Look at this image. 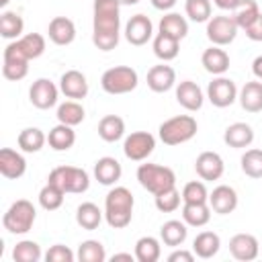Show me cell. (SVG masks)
Masks as SVG:
<instances>
[{
	"label": "cell",
	"mask_w": 262,
	"mask_h": 262,
	"mask_svg": "<svg viewBox=\"0 0 262 262\" xmlns=\"http://www.w3.org/2000/svg\"><path fill=\"white\" fill-rule=\"evenodd\" d=\"M63 196H66V192H63L59 186L47 182V184L39 190V205H41L45 211H55V209H59V207L63 205Z\"/></svg>",
	"instance_id": "obj_41"
},
{
	"label": "cell",
	"mask_w": 262,
	"mask_h": 262,
	"mask_svg": "<svg viewBox=\"0 0 262 262\" xmlns=\"http://www.w3.org/2000/svg\"><path fill=\"white\" fill-rule=\"evenodd\" d=\"M98 135L106 143H115L125 135V121L119 115H104L98 123Z\"/></svg>",
	"instance_id": "obj_30"
},
{
	"label": "cell",
	"mask_w": 262,
	"mask_h": 262,
	"mask_svg": "<svg viewBox=\"0 0 262 262\" xmlns=\"http://www.w3.org/2000/svg\"><path fill=\"white\" fill-rule=\"evenodd\" d=\"M59 90L66 94V98L82 100L88 94V80L80 70H68L59 78Z\"/></svg>",
	"instance_id": "obj_15"
},
{
	"label": "cell",
	"mask_w": 262,
	"mask_h": 262,
	"mask_svg": "<svg viewBox=\"0 0 262 262\" xmlns=\"http://www.w3.org/2000/svg\"><path fill=\"white\" fill-rule=\"evenodd\" d=\"M176 102L182 108L190 111V113L199 111L203 106V102H205V96H203L201 86L196 82H192V80H182L176 86Z\"/></svg>",
	"instance_id": "obj_19"
},
{
	"label": "cell",
	"mask_w": 262,
	"mask_h": 262,
	"mask_svg": "<svg viewBox=\"0 0 262 262\" xmlns=\"http://www.w3.org/2000/svg\"><path fill=\"white\" fill-rule=\"evenodd\" d=\"M186 235H188L186 223L180 221V219H170V221H166V223L160 227V239H162L166 246H170V248L182 246L184 239H186Z\"/></svg>",
	"instance_id": "obj_29"
},
{
	"label": "cell",
	"mask_w": 262,
	"mask_h": 262,
	"mask_svg": "<svg viewBox=\"0 0 262 262\" xmlns=\"http://www.w3.org/2000/svg\"><path fill=\"white\" fill-rule=\"evenodd\" d=\"M162 256L160 239L154 235H143L135 242V260L139 262H158Z\"/></svg>",
	"instance_id": "obj_32"
},
{
	"label": "cell",
	"mask_w": 262,
	"mask_h": 262,
	"mask_svg": "<svg viewBox=\"0 0 262 262\" xmlns=\"http://www.w3.org/2000/svg\"><path fill=\"white\" fill-rule=\"evenodd\" d=\"M237 94H239V90H237L235 82L231 78H225V76H217L207 86V98L217 108L231 106L237 100Z\"/></svg>",
	"instance_id": "obj_10"
},
{
	"label": "cell",
	"mask_w": 262,
	"mask_h": 262,
	"mask_svg": "<svg viewBox=\"0 0 262 262\" xmlns=\"http://www.w3.org/2000/svg\"><path fill=\"white\" fill-rule=\"evenodd\" d=\"M182 203H209V190L203 180H190L182 188Z\"/></svg>",
	"instance_id": "obj_46"
},
{
	"label": "cell",
	"mask_w": 262,
	"mask_h": 262,
	"mask_svg": "<svg viewBox=\"0 0 262 262\" xmlns=\"http://www.w3.org/2000/svg\"><path fill=\"white\" fill-rule=\"evenodd\" d=\"M102 215H104V213L98 209V205H94V203H90V201L82 203V205L76 209V221H78V225H80L82 229H88V231H92V229H96V227L100 225Z\"/></svg>",
	"instance_id": "obj_36"
},
{
	"label": "cell",
	"mask_w": 262,
	"mask_h": 262,
	"mask_svg": "<svg viewBox=\"0 0 262 262\" xmlns=\"http://www.w3.org/2000/svg\"><path fill=\"white\" fill-rule=\"evenodd\" d=\"M201 63L203 68L213 74V76H223L229 70V55L225 49H221L219 45H211L209 49L203 51L201 55Z\"/></svg>",
	"instance_id": "obj_21"
},
{
	"label": "cell",
	"mask_w": 262,
	"mask_h": 262,
	"mask_svg": "<svg viewBox=\"0 0 262 262\" xmlns=\"http://www.w3.org/2000/svg\"><path fill=\"white\" fill-rule=\"evenodd\" d=\"M35 217H37L35 205L31 201H27V199H18L6 209L4 217H2V225H4V229L8 233L23 235L33 227Z\"/></svg>",
	"instance_id": "obj_6"
},
{
	"label": "cell",
	"mask_w": 262,
	"mask_h": 262,
	"mask_svg": "<svg viewBox=\"0 0 262 262\" xmlns=\"http://www.w3.org/2000/svg\"><path fill=\"white\" fill-rule=\"evenodd\" d=\"M192 260H194V252L188 250H174L168 256V262H192Z\"/></svg>",
	"instance_id": "obj_49"
},
{
	"label": "cell",
	"mask_w": 262,
	"mask_h": 262,
	"mask_svg": "<svg viewBox=\"0 0 262 262\" xmlns=\"http://www.w3.org/2000/svg\"><path fill=\"white\" fill-rule=\"evenodd\" d=\"M211 219L209 203H184L182 205V221L190 227H203Z\"/></svg>",
	"instance_id": "obj_28"
},
{
	"label": "cell",
	"mask_w": 262,
	"mask_h": 262,
	"mask_svg": "<svg viewBox=\"0 0 262 262\" xmlns=\"http://www.w3.org/2000/svg\"><path fill=\"white\" fill-rule=\"evenodd\" d=\"M76 258L80 262H104L106 260V252H104V246L98 239H86V242H82L78 246Z\"/></svg>",
	"instance_id": "obj_40"
},
{
	"label": "cell",
	"mask_w": 262,
	"mask_h": 262,
	"mask_svg": "<svg viewBox=\"0 0 262 262\" xmlns=\"http://www.w3.org/2000/svg\"><path fill=\"white\" fill-rule=\"evenodd\" d=\"M137 84H139V76L131 66L108 68L100 78V86L108 94H127L131 90H135Z\"/></svg>",
	"instance_id": "obj_7"
},
{
	"label": "cell",
	"mask_w": 262,
	"mask_h": 262,
	"mask_svg": "<svg viewBox=\"0 0 262 262\" xmlns=\"http://www.w3.org/2000/svg\"><path fill=\"white\" fill-rule=\"evenodd\" d=\"M27 172V160L12 147L0 149V174L8 180H16Z\"/></svg>",
	"instance_id": "obj_18"
},
{
	"label": "cell",
	"mask_w": 262,
	"mask_h": 262,
	"mask_svg": "<svg viewBox=\"0 0 262 262\" xmlns=\"http://www.w3.org/2000/svg\"><path fill=\"white\" fill-rule=\"evenodd\" d=\"M47 143H49V147L55 149V151H68V149L76 143V131H74V127L63 125V123H57V125L49 131Z\"/></svg>",
	"instance_id": "obj_27"
},
{
	"label": "cell",
	"mask_w": 262,
	"mask_h": 262,
	"mask_svg": "<svg viewBox=\"0 0 262 262\" xmlns=\"http://www.w3.org/2000/svg\"><path fill=\"white\" fill-rule=\"evenodd\" d=\"M180 201H182V194L176 190V186L164 190V192H158L154 194V203H156V209L162 211V213H172L180 207Z\"/></svg>",
	"instance_id": "obj_45"
},
{
	"label": "cell",
	"mask_w": 262,
	"mask_h": 262,
	"mask_svg": "<svg viewBox=\"0 0 262 262\" xmlns=\"http://www.w3.org/2000/svg\"><path fill=\"white\" fill-rule=\"evenodd\" d=\"M57 96H59V88L49 78H39L29 88V100L39 111H47V108L55 106Z\"/></svg>",
	"instance_id": "obj_12"
},
{
	"label": "cell",
	"mask_w": 262,
	"mask_h": 262,
	"mask_svg": "<svg viewBox=\"0 0 262 262\" xmlns=\"http://www.w3.org/2000/svg\"><path fill=\"white\" fill-rule=\"evenodd\" d=\"M121 2V6H133V4H137L139 0H119Z\"/></svg>",
	"instance_id": "obj_54"
},
{
	"label": "cell",
	"mask_w": 262,
	"mask_h": 262,
	"mask_svg": "<svg viewBox=\"0 0 262 262\" xmlns=\"http://www.w3.org/2000/svg\"><path fill=\"white\" fill-rule=\"evenodd\" d=\"M137 180L151 194H158V192H164V190L176 186V174H174L172 168L160 166V164H149V162L147 164H139Z\"/></svg>",
	"instance_id": "obj_4"
},
{
	"label": "cell",
	"mask_w": 262,
	"mask_h": 262,
	"mask_svg": "<svg viewBox=\"0 0 262 262\" xmlns=\"http://www.w3.org/2000/svg\"><path fill=\"white\" fill-rule=\"evenodd\" d=\"M135 199L127 186H115L104 199V219L113 229H123L131 223Z\"/></svg>",
	"instance_id": "obj_2"
},
{
	"label": "cell",
	"mask_w": 262,
	"mask_h": 262,
	"mask_svg": "<svg viewBox=\"0 0 262 262\" xmlns=\"http://www.w3.org/2000/svg\"><path fill=\"white\" fill-rule=\"evenodd\" d=\"M121 174H123V168L117 158L104 156V158H98L94 164V178L104 186H113L121 178Z\"/></svg>",
	"instance_id": "obj_23"
},
{
	"label": "cell",
	"mask_w": 262,
	"mask_h": 262,
	"mask_svg": "<svg viewBox=\"0 0 262 262\" xmlns=\"http://www.w3.org/2000/svg\"><path fill=\"white\" fill-rule=\"evenodd\" d=\"M213 4L217 6V8H221V10H233L237 4H239V0H213Z\"/></svg>",
	"instance_id": "obj_51"
},
{
	"label": "cell",
	"mask_w": 262,
	"mask_h": 262,
	"mask_svg": "<svg viewBox=\"0 0 262 262\" xmlns=\"http://www.w3.org/2000/svg\"><path fill=\"white\" fill-rule=\"evenodd\" d=\"M221 248V237L215 233V231H201L194 242H192V252L194 256L203 258V260H209L213 258Z\"/></svg>",
	"instance_id": "obj_26"
},
{
	"label": "cell",
	"mask_w": 262,
	"mask_h": 262,
	"mask_svg": "<svg viewBox=\"0 0 262 262\" xmlns=\"http://www.w3.org/2000/svg\"><path fill=\"white\" fill-rule=\"evenodd\" d=\"M209 205L213 213L229 215L237 207V192L227 184H219L213 188V192H209Z\"/></svg>",
	"instance_id": "obj_17"
},
{
	"label": "cell",
	"mask_w": 262,
	"mask_h": 262,
	"mask_svg": "<svg viewBox=\"0 0 262 262\" xmlns=\"http://www.w3.org/2000/svg\"><path fill=\"white\" fill-rule=\"evenodd\" d=\"M55 117H57L59 123L70 125V127H76V125H80L84 121L86 111H84V106L78 100H66V102H61L57 106V115Z\"/></svg>",
	"instance_id": "obj_37"
},
{
	"label": "cell",
	"mask_w": 262,
	"mask_h": 262,
	"mask_svg": "<svg viewBox=\"0 0 262 262\" xmlns=\"http://www.w3.org/2000/svg\"><path fill=\"white\" fill-rule=\"evenodd\" d=\"M176 84V72L172 66H166L164 63H158V66H151L149 72H147V86L151 92H168L172 86Z\"/></svg>",
	"instance_id": "obj_20"
},
{
	"label": "cell",
	"mask_w": 262,
	"mask_h": 262,
	"mask_svg": "<svg viewBox=\"0 0 262 262\" xmlns=\"http://www.w3.org/2000/svg\"><path fill=\"white\" fill-rule=\"evenodd\" d=\"M237 31H239V27L233 20V16H229V14H217L207 20V39L213 45H219V47L229 45L235 39Z\"/></svg>",
	"instance_id": "obj_8"
},
{
	"label": "cell",
	"mask_w": 262,
	"mask_h": 262,
	"mask_svg": "<svg viewBox=\"0 0 262 262\" xmlns=\"http://www.w3.org/2000/svg\"><path fill=\"white\" fill-rule=\"evenodd\" d=\"M154 35V25L145 14H133L125 25V39L131 45H145Z\"/></svg>",
	"instance_id": "obj_14"
},
{
	"label": "cell",
	"mask_w": 262,
	"mask_h": 262,
	"mask_svg": "<svg viewBox=\"0 0 262 262\" xmlns=\"http://www.w3.org/2000/svg\"><path fill=\"white\" fill-rule=\"evenodd\" d=\"M154 53L158 59L162 61H172L178 57V51H180V41L170 37V35H164V33H158L154 37Z\"/></svg>",
	"instance_id": "obj_34"
},
{
	"label": "cell",
	"mask_w": 262,
	"mask_h": 262,
	"mask_svg": "<svg viewBox=\"0 0 262 262\" xmlns=\"http://www.w3.org/2000/svg\"><path fill=\"white\" fill-rule=\"evenodd\" d=\"M74 258H76V254L68 246H63V244L51 246L47 250V254H45V260L47 262H74Z\"/></svg>",
	"instance_id": "obj_47"
},
{
	"label": "cell",
	"mask_w": 262,
	"mask_h": 262,
	"mask_svg": "<svg viewBox=\"0 0 262 262\" xmlns=\"http://www.w3.org/2000/svg\"><path fill=\"white\" fill-rule=\"evenodd\" d=\"M252 72H254V76H256L258 80H262V55L254 57V61H252Z\"/></svg>",
	"instance_id": "obj_52"
},
{
	"label": "cell",
	"mask_w": 262,
	"mask_h": 262,
	"mask_svg": "<svg viewBox=\"0 0 262 262\" xmlns=\"http://www.w3.org/2000/svg\"><path fill=\"white\" fill-rule=\"evenodd\" d=\"M156 10H170L178 0H149Z\"/></svg>",
	"instance_id": "obj_50"
},
{
	"label": "cell",
	"mask_w": 262,
	"mask_h": 262,
	"mask_svg": "<svg viewBox=\"0 0 262 262\" xmlns=\"http://www.w3.org/2000/svg\"><path fill=\"white\" fill-rule=\"evenodd\" d=\"M158 33H164V35H170L178 41H182L186 35H188V23L182 14L178 12H168L160 18V31Z\"/></svg>",
	"instance_id": "obj_31"
},
{
	"label": "cell",
	"mask_w": 262,
	"mask_h": 262,
	"mask_svg": "<svg viewBox=\"0 0 262 262\" xmlns=\"http://www.w3.org/2000/svg\"><path fill=\"white\" fill-rule=\"evenodd\" d=\"M258 14H260V6H258L256 0H239V4L231 10L233 20H235L237 27L244 29V31L258 18Z\"/></svg>",
	"instance_id": "obj_38"
},
{
	"label": "cell",
	"mask_w": 262,
	"mask_h": 262,
	"mask_svg": "<svg viewBox=\"0 0 262 262\" xmlns=\"http://www.w3.org/2000/svg\"><path fill=\"white\" fill-rule=\"evenodd\" d=\"M29 61L31 59L16 47V43L10 41L2 53V76L12 82L23 80L29 74Z\"/></svg>",
	"instance_id": "obj_9"
},
{
	"label": "cell",
	"mask_w": 262,
	"mask_h": 262,
	"mask_svg": "<svg viewBox=\"0 0 262 262\" xmlns=\"http://www.w3.org/2000/svg\"><path fill=\"white\" fill-rule=\"evenodd\" d=\"M45 141H47V135H45L39 127H27V129H23V131L18 133V137H16L18 147H20L23 151H27V154H37V151H41V147L45 145Z\"/></svg>",
	"instance_id": "obj_35"
},
{
	"label": "cell",
	"mask_w": 262,
	"mask_h": 262,
	"mask_svg": "<svg viewBox=\"0 0 262 262\" xmlns=\"http://www.w3.org/2000/svg\"><path fill=\"white\" fill-rule=\"evenodd\" d=\"M8 2H10V0H0V6H2V8H4V6H6V4H8Z\"/></svg>",
	"instance_id": "obj_55"
},
{
	"label": "cell",
	"mask_w": 262,
	"mask_h": 262,
	"mask_svg": "<svg viewBox=\"0 0 262 262\" xmlns=\"http://www.w3.org/2000/svg\"><path fill=\"white\" fill-rule=\"evenodd\" d=\"M246 37L250 41H262V12L258 14V18L246 29Z\"/></svg>",
	"instance_id": "obj_48"
},
{
	"label": "cell",
	"mask_w": 262,
	"mask_h": 262,
	"mask_svg": "<svg viewBox=\"0 0 262 262\" xmlns=\"http://www.w3.org/2000/svg\"><path fill=\"white\" fill-rule=\"evenodd\" d=\"M184 12L194 23H207L211 18L213 6H211V0H186L184 2Z\"/></svg>",
	"instance_id": "obj_44"
},
{
	"label": "cell",
	"mask_w": 262,
	"mask_h": 262,
	"mask_svg": "<svg viewBox=\"0 0 262 262\" xmlns=\"http://www.w3.org/2000/svg\"><path fill=\"white\" fill-rule=\"evenodd\" d=\"M41 256H43L41 254V248L33 239H23L12 250V260L14 262H39Z\"/></svg>",
	"instance_id": "obj_42"
},
{
	"label": "cell",
	"mask_w": 262,
	"mask_h": 262,
	"mask_svg": "<svg viewBox=\"0 0 262 262\" xmlns=\"http://www.w3.org/2000/svg\"><path fill=\"white\" fill-rule=\"evenodd\" d=\"M16 47L29 57V59H37L45 53V37L41 33H29V35H23L20 39L14 41Z\"/></svg>",
	"instance_id": "obj_39"
},
{
	"label": "cell",
	"mask_w": 262,
	"mask_h": 262,
	"mask_svg": "<svg viewBox=\"0 0 262 262\" xmlns=\"http://www.w3.org/2000/svg\"><path fill=\"white\" fill-rule=\"evenodd\" d=\"M115 260H129V262H133L135 260V254H115L113 256V262Z\"/></svg>",
	"instance_id": "obj_53"
},
{
	"label": "cell",
	"mask_w": 262,
	"mask_h": 262,
	"mask_svg": "<svg viewBox=\"0 0 262 262\" xmlns=\"http://www.w3.org/2000/svg\"><path fill=\"white\" fill-rule=\"evenodd\" d=\"M47 35L55 45H70L76 39V25L68 16H55L49 23Z\"/></svg>",
	"instance_id": "obj_22"
},
{
	"label": "cell",
	"mask_w": 262,
	"mask_h": 262,
	"mask_svg": "<svg viewBox=\"0 0 262 262\" xmlns=\"http://www.w3.org/2000/svg\"><path fill=\"white\" fill-rule=\"evenodd\" d=\"M223 141L235 149L250 147L254 141V129L248 123H231L223 133Z\"/></svg>",
	"instance_id": "obj_24"
},
{
	"label": "cell",
	"mask_w": 262,
	"mask_h": 262,
	"mask_svg": "<svg viewBox=\"0 0 262 262\" xmlns=\"http://www.w3.org/2000/svg\"><path fill=\"white\" fill-rule=\"evenodd\" d=\"M119 10H121L119 0H94L92 43L100 51H111L119 45V27H121Z\"/></svg>",
	"instance_id": "obj_1"
},
{
	"label": "cell",
	"mask_w": 262,
	"mask_h": 262,
	"mask_svg": "<svg viewBox=\"0 0 262 262\" xmlns=\"http://www.w3.org/2000/svg\"><path fill=\"white\" fill-rule=\"evenodd\" d=\"M156 147V137L149 131H133L123 141V151L133 162H143L147 156H151Z\"/></svg>",
	"instance_id": "obj_11"
},
{
	"label": "cell",
	"mask_w": 262,
	"mask_h": 262,
	"mask_svg": "<svg viewBox=\"0 0 262 262\" xmlns=\"http://www.w3.org/2000/svg\"><path fill=\"white\" fill-rule=\"evenodd\" d=\"M47 182L59 186L66 194H82L88 190L90 186V176L86 170L78 168V166H57L49 172Z\"/></svg>",
	"instance_id": "obj_5"
},
{
	"label": "cell",
	"mask_w": 262,
	"mask_h": 262,
	"mask_svg": "<svg viewBox=\"0 0 262 262\" xmlns=\"http://www.w3.org/2000/svg\"><path fill=\"white\" fill-rule=\"evenodd\" d=\"M196 131H199V125L192 115H176L160 125L158 135L166 145H180L190 141L196 135Z\"/></svg>",
	"instance_id": "obj_3"
},
{
	"label": "cell",
	"mask_w": 262,
	"mask_h": 262,
	"mask_svg": "<svg viewBox=\"0 0 262 262\" xmlns=\"http://www.w3.org/2000/svg\"><path fill=\"white\" fill-rule=\"evenodd\" d=\"M242 172L250 178H262V149H246L242 156Z\"/></svg>",
	"instance_id": "obj_43"
},
{
	"label": "cell",
	"mask_w": 262,
	"mask_h": 262,
	"mask_svg": "<svg viewBox=\"0 0 262 262\" xmlns=\"http://www.w3.org/2000/svg\"><path fill=\"white\" fill-rule=\"evenodd\" d=\"M229 252L239 262H252L260 254V244L252 233H235L229 239Z\"/></svg>",
	"instance_id": "obj_13"
},
{
	"label": "cell",
	"mask_w": 262,
	"mask_h": 262,
	"mask_svg": "<svg viewBox=\"0 0 262 262\" xmlns=\"http://www.w3.org/2000/svg\"><path fill=\"white\" fill-rule=\"evenodd\" d=\"M23 31H25V20L18 12H12V10H4L0 14V35L4 39H20L23 37Z\"/></svg>",
	"instance_id": "obj_33"
},
{
	"label": "cell",
	"mask_w": 262,
	"mask_h": 262,
	"mask_svg": "<svg viewBox=\"0 0 262 262\" xmlns=\"http://www.w3.org/2000/svg\"><path fill=\"white\" fill-rule=\"evenodd\" d=\"M194 170L203 180H219L225 172V164L217 151H203L194 162Z\"/></svg>",
	"instance_id": "obj_16"
},
{
	"label": "cell",
	"mask_w": 262,
	"mask_h": 262,
	"mask_svg": "<svg viewBox=\"0 0 262 262\" xmlns=\"http://www.w3.org/2000/svg\"><path fill=\"white\" fill-rule=\"evenodd\" d=\"M237 100L244 111L248 113H260L262 111V82H246L237 94Z\"/></svg>",
	"instance_id": "obj_25"
}]
</instances>
